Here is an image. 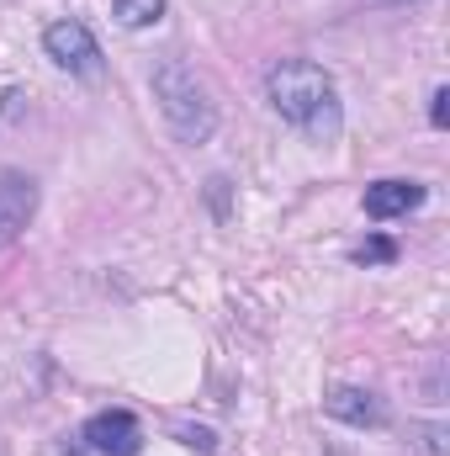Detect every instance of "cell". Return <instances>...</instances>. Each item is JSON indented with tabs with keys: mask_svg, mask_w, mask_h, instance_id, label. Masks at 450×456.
Returning <instances> with one entry per match:
<instances>
[{
	"mask_svg": "<svg viewBox=\"0 0 450 456\" xmlns=\"http://www.w3.org/2000/svg\"><path fill=\"white\" fill-rule=\"evenodd\" d=\"M265 102L276 107V117H286L292 127H302L313 143L339 138V91L329 80V69H318L313 59H281L265 75Z\"/></svg>",
	"mask_w": 450,
	"mask_h": 456,
	"instance_id": "obj_1",
	"label": "cell"
},
{
	"mask_svg": "<svg viewBox=\"0 0 450 456\" xmlns=\"http://www.w3.org/2000/svg\"><path fill=\"white\" fill-rule=\"evenodd\" d=\"M154 102L165 127L181 138V143H207L218 133V102H213V86L186 64V59H165L154 69Z\"/></svg>",
	"mask_w": 450,
	"mask_h": 456,
	"instance_id": "obj_2",
	"label": "cell"
},
{
	"mask_svg": "<svg viewBox=\"0 0 450 456\" xmlns=\"http://www.w3.org/2000/svg\"><path fill=\"white\" fill-rule=\"evenodd\" d=\"M43 48H48V59H53L59 69H69V75H101V48H96V37H91L85 21H53V27L43 32Z\"/></svg>",
	"mask_w": 450,
	"mask_h": 456,
	"instance_id": "obj_3",
	"label": "cell"
},
{
	"mask_svg": "<svg viewBox=\"0 0 450 456\" xmlns=\"http://www.w3.org/2000/svg\"><path fill=\"white\" fill-rule=\"evenodd\" d=\"M80 441L96 456H138L143 452V425H138L127 409H101V414L85 419Z\"/></svg>",
	"mask_w": 450,
	"mask_h": 456,
	"instance_id": "obj_4",
	"label": "cell"
},
{
	"mask_svg": "<svg viewBox=\"0 0 450 456\" xmlns=\"http://www.w3.org/2000/svg\"><path fill=\"white\" fill-rule=\"evenodd\" d=\"M32 213H37V181L27 170L0 165V249L11 239H21V228L32 224Z\"/></svg>",
	"mask_w": 450,
	"mask_h": 456,
	"instance_id": "obj_5",
	"label": "cell"
},
{
	"mask_svg": "<svg viewBox=\"0 0 450 456\" xmlns=\"http://www.w3.org/2000/svg\"><path fill=\"white\" fill-rule=\"evenodd\" d=\"M324 409L334 419H344V425H355V430H382L387 425V409H382V398L371 387H334L324 398Z\"/></svg>",
	"mask_w": 450,
	"mask_h": 456,
	"instance_id": "obj_6",
	"label": "cell"
},
{
	"mask_svg": "<svg viewBox=\"0 0 450 456\" xmlns=\"http://www.w3.org/2000/svg\"><path fill=\"white\" fill-rule=\"evenodd\" d=\"M419 202H424V186L419 181H376V186H366V218H376V224L403 218Z\"/></svg>",
	"mask_w": 450,
	"mask_h": 456,
	"instance_id": "obj_7",
	"label": "cell"
},
{
	"mask_svg": "<svg viewBox=\"0 0 450 456\" xmlns=\"http://www.w3.org/2000/svg\"><path fill=\"white\" fill-rule=\"evenodd\" d=\"M112 16L122 27H154L165 16V0H112Z\"/></svg>",
	"mask_w": 450,
	"mask_h": 456,
	"instance_id": "obj_8",
	"label": "cell"
},
{
	"mask_svg": "<svg viewBox=\"0 0 450 456\" xmlns=\"http://www.w3.org/2000/svg\"><path fill=\"white\" fill-rule=\"evenodd\" d=\"M392 255H398V249H392V239H366V244L355 249V260H360V265H387Z\"/></svg>",
	"mask_w": 450,
	"mask_h": 456,
	"instance_id": "obj_9",
	"label": "cell"
},
{
	"mask_svg": "<svg viewBox=\"0 0 450 456\" xmlns=\"http://www.w3.org/2000/svg\"><path fill=\"white\" fill-rule=\"evenodd\" d=\"M175 436H181V446H197V452H213V446H218V441H213V430H202V425H197V430H191V425H181Z\"/></svg>",
	"mask_w": 450,
	"mask_h": 456,
	"instance_id": "obj_10",
	"label": "cell"
},
{
	"mask_svg": "<svg viewBox=\"0 0 450 456\" xmlns=\"http://www.w3.org/2000/svg\"><path fill=\"white\" fill-rule=\"evenodd\" d=\"M430 122H435V127H446V122H450V91H446V86L430 96Z\"/></svg>",
	"mask_w": 450,
	"mask_h": 456,
	"instance_id": "obj_11",
	"label": "cell"
},
{
	"mask_svg": "<svg viewBox=\"0 0 450 456\" xmlns=\"http://www.w3.org/2000/svg\"><path fill=\"white\" fill-rule=\"evenodd\" d=\"M424 452H430V456H446V430H440V425H430V430H424Z\"/></svg>",
	"mask_w": 450,
	"mask_h": 456,
	"instance_id": "obj_12",
	"label": "cell"
},
{
	"mask_svg": "<svg viewBox=\"0 0 450 456\" xmlns=\"http://www.w3.org/2000/svg\"><path fill=\"white\" fill-rule=\"evenodd\" d=\"M387 5H408V0H387Z\"/></svg>",
	"mask_w": 450,
	"mask_h": 456,
	"instance_id": "obj_13",
	"label": "cell"
}]
</instances>
